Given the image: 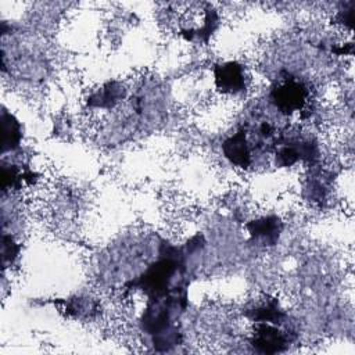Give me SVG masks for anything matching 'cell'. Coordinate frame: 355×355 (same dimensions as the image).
<instances>
[{"label": "cell", "instance_id": "obj_5", "mask_svg": "<svg viewBox=\"0 0 355 355\" xmlns=\"http://www.w3.org/2000/svg\"><path fill=\"white\" fill-rule=\"evenodd\" d=\"M223 153L237 166H243V168L248 166L251 161V155H250V147L247 143L245 132L240 130L232 137H229L223 143Z\"/></svg>", "mask_w": 355, "mask_h": 355}, {"label": "cell", "instance_id": "obj_1", "mask_svg": "<svg viewBox=\"0 0 355 355\" xmlns=\"http://www.w3.org/2000/svg\"><path fill=\"white\" fill-rule=\"evenodd\" d=\"M175 269H176V265L173 261L171 259L159 261L155 265L150 266L147 272L139 279L137 283L143 291L148 294L159 295L168 287L172 279V275L175 273Z\"/></svg>", "mask_w": 355, "mask_h": 355}, {"label": "cell", "instance_id": "obj_4", "mask_svg": "<svg viewBox=\"0 0 355 355\" xmlns=\"http://www.w3.org/2000/svg\"><path fill=\"white\" fill-rule=\"evenodd\" d=\"M215 82L219 90L225 93H237L244 89V73L239 64L227 62L216 67Z\"/></svg>", "mask_w": 355, "mask_h": 355}, {"label": "cell", "instance_id": "obj_6", "mask_svg": "<svg viewBox=\"0 0 355 355\" xmlns=\"http://www.w3.org/2000/svg\"><path fill=\"white\" fill-rule=\"evenodd\" d=\"M250 232L255 237H262L268 241H275L279 236L280 227L276 218H263L248 225Z\"/></svg>", "mask_w": 355, "mask_h": 355}, {"label": "cell", "instance_id": "obj_3", "mask_svg": "<svg viewBox=\"0 0 355 355\" xmlns=\"http://www.w3.org/2000/svg\"><path fill=\"white\" fill-rule=\"evenodd\" d=\"M286 343L287 340L284 334L276 327L268 324V322H261V324H258L252 338L254 347H257L262 352L282 351Z\"/></svg>", "mask_w": 355, "mask_h": 355}, {"label": "cell", "instance_id": "obj_2", "mask_svg": "<svg viewBox=\"0 0 355 355\" xmlns=\"http://www.w3.org/2000/svg\"><path fill=\"white\" fill-rule=\"evenodd\" d=\"M305 96H306V92H305L304 86L294 80H288V82L283 83L273 93L276 105L282 111H286V112L300 110L305 103Z\"/></svg>", "mask_w": 355, "mask_h": 355}]
</instances>
